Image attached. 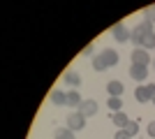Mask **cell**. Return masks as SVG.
<instances>
[{
	"mask_svg": "<svg viewBox=\"0 0 155 139\" xmlns=\"http://www.w3.org/2000/svg\"><path fill=\"white\" fill-rule=\"evenodd\" d=\"M53 137L56 139H74V130H70V127H56V132H53Z\"/></svg>",
	"mask_w": 155,
	"mask_h": 139,
	"instance_id": "cell-13",
	"label": "cell"
},
{
	"mask_svg": "<svg viewBox=\"0 0 155 139\" xmlns=\"http://www.w3.org/2000/svg\"><path fill=\"white\" fill-rule=\"evenodd\" d=\"M143 21H148V23H155V5H148L143 9Z\"/></svg>",
	"mask_w": 155,
	"mask_h": 139,
	"instance_id": "cell-18",
	"label": "cell"
},
{
	"mask_svg": "<svg viewBox=\"0 0 155 139\" xmlns=\"http://www.w3.org/2000/svg\"><path fill=\"white\" fill-rule=\"evenodd\" d=\"M130 42H132V44L137 46V49H141V42H143V33L141 30H139V28H132V35H130Z\"/></svg>",
	"mask_w": 155,
	"mask_h": 139,
	"instance_id": "cell-14",
	"label": "cell"
},
{
	"mask_svg": "<svg viewBox=\"0 0 155 139\" xmlns=\"http://www.w3.org/2000/svg\"><path fill=\"white\" fill-rule=\"evenodd\" d=\"M139 30H141L143 35H148V33H153V23H148V21H143V23H139Z\"/></svg>",
	"mask_w": 155,
	"mask_h": 139,
	"instance_id": "cell-20",
	"label": "cell"
},
{
	"mask_svg": "<svg viewBox=\"0 0 155 139\" xmlns=\"http://www.w3.org/2000/svg\"><path fill=\"white\" fill-rule=\"evenodd\" d=\"M93 70H95V72H104V70H107V63H104L102 53H97L95 58H93Z\"/></svg>",
	"mask_w": 155,
	"mask_h": 139,
	"instance_id": "cell-17",
	"label": "cell"
},
{
	"mask_svg": "<svg viewBox=\"0 0 155 139\" xmlns=\"http://www.w3.org/2000/svg\"><path fill=\"white\" fill-rule=\"evenodd\" d=\"M65 84H67V86H72V88H77L79 84H81V77H79L74 70H67V72H65Z\"/></svg>",
	"mask_w": 155,
	"mask_h": 139,
	"instance_id": "cell-11",
	"label": "cell"
},
{
	"mask_svg": "<svg viewBox=\"0 0 155 139\" xmlns=\"http://www.w3.org/2000/svg\"><path fill=\"white\" fill-rule=\"evenodd\" d=\"M125 132H127L130 137H134V134L139 132V123H137V121H130V123H127V127H125Z\"/></svg>",
	"mask_w": 155,
	"mask_h": 139,
	"instance_id": "cell-19",
	"label": "cell"
},
{
	"mask_svg": "<svg viewBox=\"0 0 155 139\" xmlns=\"http://www.w3.org/2000/svg\"><path fill=\"white\" fill-rule=\"evenodd\" d=\"M148 63H150V53L146 51V49H134V51H132V65L148 67Z\"/></svg>",
	"mask_w": 155,
	"mask_h": 139,
	"instance_id": "cell-3",
	"label": "cell"
},
{
	"mask_svg": "<svg viewBox=\"0 0 155 139\" xmlns=\"http://www.w3.org/2000/svg\"><path fill=\"white\" fill-rule=\"evenodd\" d=\"M81 102H84V100H81V95L77 93V88H72V91L67 93V104H65V107H70V109H79Z\"/></svg>",
	"mask_w": 155,
	"mask_h": 139,
	"instance_id": "cell-8",
	"label": "cell"
},
{
	"mask_svg": "<svg viewBox=\"0 0 155 139\" xmlns=\"http://www.w3.org/2000/svg\"><path fill=\"white\" fill-rule=\"evenodd\" d=\"M93 51H95V46H93V44H88V46L84 49V56H93Z\"/></svg>",
	"mask_w": 155,
	"mask_h": 139,
	"instance_id": "cell-23",
	"label": "cell"
},
{
	"mask_svg": "<svg viewBox=\"0 0 155 139\" xmlns=\"http://www.w3.org/2000/svg\"><path fill=\"white\" fill-rule=\"evenodd\" d=\"M134 98H137V102H141V104H143V102H150V100H153L146 86H137V91H134Z\"/></svg>",
	"mask_w": 155,
	"mask_h": 139,
	"instance_id": "cell-10",
	"label": "cell"
},
{
	"mask_svg": "<svg viewBox=\"0 0 155 139\" xmlns=\"http://www.w3.org/2000/svg\"><path fill=\"white\" fill-rule=\"evenodd\" d=\"M67 127H70V130H74V132L84 130V127H86V116H81L79 111H72L70 116H67Z\"/></svg>",
	"mask_w": 155,
	"mask_h": 139,
	"instance_id": "cell-2",
	"label": "cell"
},
{
	"mask_svg": "<svg viewBox=\"0 0 155 139\" xmlns=\"http://www.w3.org/2000/svg\"><path fill=\"white\" fill-rule=\"evenodd\" d=\"M102 58H104V63H107V67H116L120 56H118L116 49H102Z\"/></svg>",
	"mask_w": 155,
	"mask_h": 139,
	"instance_id": "cell-6",
	"label": "cell"
},
{
	"mask_svg": "<svg viewBox=\"0 0 155 139\" xmlns=\"http://www.w3.org/2000/svg\"><path fill=\"white\" fill-rule=\"evenodd\" d=\"M111 121H114V125H116L118 130H125L127 123H130V118H127V114H125V111H116L114 116H111Z\"/></svg>",
	"mask_w": 155,
	"mask_h": 139,
	"instance_id": "cell-9",
	"label": "cell"
},
{
	"mask_svg": "<svg viewBox=\"0 0 155 139\" xmlns=\"http://www.w3.org/2000/svg\"><path fill=\"white\" fill-rule=\"evenodd\" d=\"M146 130H148V134H150V137H155V121H150Z\"/></svg>",
	"mask_w": 155,
	"mask_h": 139,
	"instance_id": "cell-22",
	"label": "cell"
},
{
	"mask_svg": "<svg viewBox=\"0 0 155 139\" xmlns=\"http://www.w3.org/2000/svg\"><path fill=\"white\" fill-rule=\"evenodd\" d=\"M51 102L53 104H58V107H63V104H67V93H63V91H51Z\"/></svg>",
	"mask_w": 155,
	"mask_h": 139,
	"instance_id": "cell-12",
	"label": "cell"
},
{
	"mask_svg": "<svg viewBox=\"0 0 155 139\" xmlns=\"http://www.w3.org/2000/svg\"><path fill=\"white\" fill-rule=\"evenodd\" d=\"M114 139H132V137H130V134L125 132V130H118V132L114 134Z\"/></svg>",
	"mask_w": 155,
	"mask_h": 139,
	"instance_id": "cell-21",
	"label": "cell"
},
{
	"mask_svg": "<svg viewBox=\"0 0 155 139\" xmlns=\"http://www.w3.org/2000/svg\"><path fill=\"white\" fill-rule=\"evenodd\" d=\"M111 35H114V40H116V42L125 44V42H130V35H132V30H130L125 23H116V26L111 28Z\"/></svg>",
	"mask_w": 155,
	"mask_h": 139,
	"instance_id": "cell-1",
	"label": "cell"
},
{
	"mask_svg": "<svg viewBox=\"0 0 155 139\" xmlns=\"http://www.w3.org/2000/svg\"><path fill=\"white\" fill-rule=\"evenodd\" d=\"M97 109H100V104H97L95 100H84V102H81V107H79L77 111L81 114V116H86V118H88V116H95Z\"/></svg>",
	"mask_w": 155,
	"mask_h": 139,
	"instance_id": "cell-4",
	"label": "cell"
},
{
	"mask_svg": "<svg viewBox=\"0 0 155 139\" xmlns=\"http://www.w3.org/2000/svg\"><path fill=\"white\" fill-rule=\"evenodd\" d=\"M107 93H109V98H123L125 86L120 81H109V84H107Z\"/></svg>",
	"mask_w": 155,
	"mask_h": 139,
	"instance_id": "cell-7",
	"label": "cell"
},
{
	"mask_svg": "<svg viewBox=\"0 0 155 139\" xmlns=\"http://www.w3.org/2000/svg\"><path fill=\"white\" fill-rule=\"evenodd\" d=\"M107 107L111 111H123V98H109L107 100Z\"/></svg>",
	"mask_w": 155,
	"mask_h": 139,
	"instance_id": "cell-15",
	"label": "cell"
},
{
	"mask_svg": "<svg viewBox=\"0 0 155 139\" xmlns=\"http://www.w3.org/2000/svg\"><path fill=\"white\" fill-rule=\"evenodd\" d=\"M141 49H146V51H150V49H155V33H148V35H143Z\"/></svg>",
	"mask_w": 155,
	"mask_h": 139,
	"instance_id": "cell-16",
	"label": "cell"
},
{
	"mask_svg": "<svg viewBox=\"0 0 155 139\" xmlns=\"http://www.w3.org/2000/svg\"><path fill=\"white\" fill-rule=\"evenodd\" d=\"M153 67H155V60H153Z\"/></svg>",
	"mask_w": 155,
	"mask_h": 139,
	"instance_id": "cell-26",
	"label": "cell"
},
{
	"mask_svg": "<svg viewBox=\"0 0 155 139\" xmlns=\"http://www.w3.org/2000/svg\"><path fill=\"white\" fill-rule=\"evenodd\" d=\"M130 77H132L137 84H141L143 79H148V67H143V65H132V67H130Z\"/></svg>",
	"mask_w": 155,
	"mask_h": 139,
	"instance_id": "cell-5",
	"label": "cell"
},
{
	"mask_svg": "<svg viewBox=\"0 0 155 139\" xmlns=\"http://www.w3.org/2000/svg\"><path fill=\"white\" fill-rule=\"evenodd\" d=\"M146 88H148V93H150V98H155V84H148V86H146Z\"/></svg>",
	"mask_w": 155,
	"mask_h": 139,
	"instance_id": "cell-24",
	"label": "cell"
},
{
	"mask_svg": "<svg viewBox=\"0 0 155 139\" xmlns=\"http://www.w3.org/2000/svg\"><path fill=\"white\" fill-rule=\"evenodd\" d=\"M150 102H153V104H155V98H153V100H150Z\"/></svg>",
	"mask_w": 155,
	"mask_h": 139,
	"instance_id": "cell-25",
	"label": "cell"
}]
</instances>
